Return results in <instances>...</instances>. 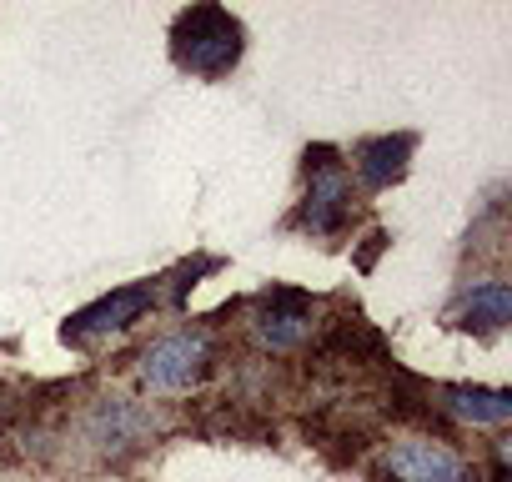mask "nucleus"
Segmentation results:
<instances>
[{
    "mask_svg": "<svg viewBox=\"0 0 512 482\" xmlns=\"http://www.w3.org/2000/svg\"><path fill=\"white\" fill-rule=\"evenodd\" d=\"M206 372V337L201 332H181V337H166L146 352V377L156 387H186Z\"/></svg>",
    "mask_w": 512,
    "mask_h": 482,
    "instance_id": "nucleus-2",
    "label": "nucleus"
},
{
    "mask_svg": "<svg viewBox=\"0 0 512 482\" xmlns=\"http://www.w3.org/2000/svg\"><path fill=\"white\" fill-rule=\"evenodd\" d=\"M146 417L136 412V407H126V402H101L96 407V417H91V442H101V447H136L141 437H146Z\"/></svg>",
    "mask_w": 512,
    "mask_h": 482,
    "instance_id": "nucleus-6",
    "label": "nucleus"
},
{
    "mask_svg": "<svg viewBox=\"0 0 512 482\" xmlns=\"http://www.w3.org/2000/svg\"><path fill=\"white\" fill-rule=\"evenodd\" d=\"M151 307V292L146 287H126V292H111L101 297L96 307L76 312L66 322V342H81V337H96V332H116V327H131L141 312Z\"/></svg>",
    "mask_w": 512,
    "mask_h": 482,
    "instance_id": "nucleus-3",
    "label": "nucleus"
},
{
    "mask_svg": "<svg viewBox=\"0 0 512 482\" xmlns=\"http://www.w3.org/2000/svg\"><path fill=\"white\" fill-rule=\"evenodd\" d=\"M512 317V297H507V287L502 282H487V287H477L472 292V302H467V327H502Z\"/></svg>",
    "mask_w": 512,
    "mask_h": 482,
    "instance_id": "nucleus-9",
    "label": "nucleus"
},
{
    "mask_svg": "<svg viewBox=\"0 0 512 482\" xmlns=\"http://www.w3.org/2000/svg\"><path fill=\"white\" fill-rule=\"evenodd\" d=\"M442 397H447V407H452L457 417H472V422H507V412H512L507 392H482V387H447Z\"/></svg>",
    "mask_w": 512,
    "mask_h": 482,
    "instance_id": "nucleus-8",
    "label": "nucleus"
},
{
    "mask_svg": "<svg viewBox=\"0 0 512 482\" xmlns=\"http://www.w3.org/2000/svg\"><path fill=\"white\" fill-rule=\"evenodd\" d=\"M407 151H412V136H382V141H362L357 146V166H362V176L372 181V186H387V181H397L402 176V166H407Z\"/></svg>",
    "mask_w": 512,
    "mask_h": 482,
    "instance_id": "nucleus-7",
    "label": "nucleus"
},
{
    "mask_svg": "<svg viewBox=\"0 0 512 482\" xmlns=\"http://www.w3.org/2000/svg\"><path fill=\"white\" fill-rule=\"evenodd\" d=\"M352 216V186L342 171H317L312 196H307V221L312 231H342Z\"/></svg>",
    "mask_w": 512,
    "mask_h": 482,
    "instance_id": "nucleus-5",
    "label": "nucleus"
},
{
    "mask_svg": "<svg viewBox=\"0 0 512 482\" xmlns=\"http://www.w3.org/2000/svg\"><path fill=\"white\" fill-rule=\"evenodd\" d=\"M392 477L397 482H462V462L437 442H402L392 447Z\"/></svg>",
    "mask_w": 512,
    "mask_h": 482,
    "instance_id": "nucleus-4",
    "label": "nucleus"
},
{
    "mask_svg": "<svg viewBox=\"0 0 512 482\" xmlns=\"http://www.w3.org/2000/svg\"><path fill=\"white\" fill-rule=\"evenodd\" d=\"M241 56V26L216 11V6H196L176 21V61L201 71V76H221L231 71Z\"/></svg>",
    "mask_w": 512,
    "mask_h": 482,
    "instance_id": "nucleus-1",
    "label": "nucleus"
}]
</instances>
